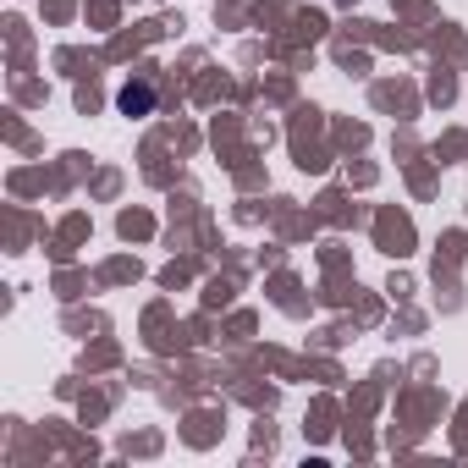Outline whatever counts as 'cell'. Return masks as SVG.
Instances as JSON below:
<instances>
[{"label":"cell","instance_id":"6da1fadb","mask_svg":"<svg viewBox=\"0 0 468 468\" xmlns=\"http://www.w3.org/2000/svg\"><path fill=\"white\" fill-rule=\"evenodd\" d=\"M116 105H122V116H149V111H154V83H149V78H133V83L116 94Z\"/></svg>","mask_w":468,"mask_h":468}]
</instances>
